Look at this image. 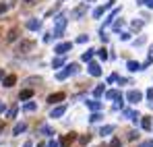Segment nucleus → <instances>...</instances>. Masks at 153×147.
Instances as JSON below:
<instances>
[{
    "label": "nucleus",
    "mask_w": 153,
    "mask_h": 147,
    "mask_svg": "<svg viewBox=\"0 0 153 147\" xmlns=\"http://www.w3.org/2000/svg\"><path fill=\"white\" fill-rule=\"evenodd\" d=\"M33 48H35V42L33 40H21L19 46H17V54H29Z\"/></svg>",
    "instance_id": "obj_2"
},
{
    "label": "nucleus",
    "mask_w": 153,
    "mask_h": 147,
    "mask_svg": "<svg viewBox=\"0 0 153 147\" xmlns=\"http://www.w3.org/2000/svg\"><path fill=\"white\" fill-rule=\"evenodd\" d=\"M17 110H19V106H13V108L8 110V118H15V116H17Z\"/></svg>",
    "instance_id": "obj_32"
},
{
    "label": "nucleus",
    "mask_w": 153,
    "mask_h": 147,
    "mask_svg": "<svg viewBox=\"0 0 153 147\" xmlns=\"http://www.w3.org/2000/svg\"><path fill=\"white\" fill-rule=\"evenodd\" d=\"M17 37H19V29H17V27H13V29L8 31V35H6V42H15Z\"/></svg>",
    "instance_id": "obj_18"
},
{
    "label": "nucleus",
    "mask_w": 153,
    "mask_h": 147,
    "mask_svg": "<svg viewBox=\"0 0 153 147\" xmlns=\"http://www.w3.org/2000/svg\"><path fill=\"white\" fill-rule=\"evenodd\" d=\"M89 120H91V122H100V120H102V114H100V112H93Z\"/></svg>",
    "instance_id": "obj_29"
},
{
    "label": "nucleus",
    "mask_w": 153,
    "mask_h": 147,
    "mask_svg": "<svg viewBox=\"0 0 153 147\" xmlns=\"http://www.w3.org/2000/svg\"><path fill=\"white\" fill-rule=\"evenodd\" d=\"M93 52H97V50H87V52H83V54H81V60H83V62H91Z\"/></svg>",
    "instance_id": "obj_19"
},
{
    "label": "nucleus",
    "mask_w": 153,
    "mask_h": 147,
    "mask_svg": "<svg viewBox=\"0 0 153 147\" xmlns=\"http://www.w3.org/2000/svg\"><path fill=\"white\" fill-rule=\"evenodd\" d=\"M62 64H64V58H62V56H58V58L52 60V66H54V69H60Z\"/></svg>",
    "instance_id": "obj_24"
},
{
    "label": "nucleus",
    "mask_w": 153,
    "mask_h": 147,
    "mask_svg": "<svg viewBox=\"0 0 153 147\" xmlns=\"http://www.w3.org/2000/svg\"><path fill=\"white\" fill-rule=\"evenodd\" d=\"M139 147H153V141H145V143H141Z\"/></svg>",
    "instance_id": "obj_46"
},
{
    "label": "nucleus",
    "mask_w": 153,
    "mask_h": 147,
    "mask_svg": "<svg viewBox=\"0 0 153 147\" xmlns=\"http://www.w3.org/2000/svg\"><path fill=\"white\" fill-rule=\"evenodd\" d=\"M66 69L71 71V75H76V73H79V64H76V62H73V64H68Z\"/></svg>",
    "instance_id": "obj_28"
},
{
    "label": "nucleus",
    "mask_w": 153,
    "mask_h": 147,
    "mask_svg": "<svg viewBox=\"0 0 153 147\" xmlns=\"http://www.w3.org/2000/svg\"><path fill=\"white\" fill-rule=\"evenodd\" d=\"M118 15H120V8H114V10H112V13L108 15V19L103 21V27H108V25H110V23H114V19H116ZM103 27H102V29H103Z\"/></svg>",
    "instance_id": "obj_10"
},
{
    "label": "nucleus",
    "mask_w": 153,
    "mask_h": 147,
    "mask_svg": "<svg viewBox=\"0 0 153 147\" xmlns=\"http://www.w3.org/2000/svg\"><path fill=\"white\" fill-rule=\"evenodd\" d=\"M85 13H87V2H83V4H79V6H76L75 10L71 13V19H81Z\"/></svg>",
    "instance_id": "obj_5"
},
{
    "label": "nucleus",
    "mask_w": 153,
    "mask_h": 147,
    "mask_svg": "<svg viewBox=\"0 0 153 147\" xmlns=\"http://www.w3.org/2000/svg\"><path fill=\"white\" fill-rule=\"evenodd\" d=\"M37 147H48V143H39V145H37Z\"/></svg>",
    "instance_id": "obj_52"
},
{
    "label": "nucleus",
    "mask_w": 153,
    "mask_h": 147,
    "mask_svg": "<svg viewBox=\"0 0 153 147\" xmlns=\"http://www.w3.org/2000/svg\"><path fill=\"white\" fill-rule=\"evenodd\" d=\"M27 131V124L25 122H17L15 124V128H13V135L17 137V135H21V133H25Z\"/></svg>",
    "instance_id": "obj_16"
},
{
    "label": "nucleus",
    "mask_w": 153,
    "mask_h": 147,
    "mask_svg": "<svg viewBox=\"0 0 153 147\" xmlns=\"http://www.w3.org/2000/svg\"><path fill=\"white\" fill-rule=\"evenodd\" d=\"M120 40H122V42H128V40H130V33H120Z\"/></svg>",
    "instance_id": "obj_41"
},
{
    "label": "nucleus",
    "mask_w": 153,
    "mask_h": 147,
    "mask_svg": "<svg viewBox=\"0 0 153 147\" xmlns=\"http://www.w3.org/2000/svg\"><path fill=\"white\" fill-rule=\"evenodd\" d=\"M141 27H143V21H132V29H137V31H139Z\"/></svg>",
    "instance_id": "obj_39"
},
{
    "label": "nucleus",
    "mask_w": 153,
    "mask_h": 147,
    "mask_svg": "<svg viewBox=\"0 0 153 147\" xmlns=\"http://www.w3.org/2000/svg\"><path fill=\"white\" fill-rule=\"evenodd\" d=\"M143 44H145V35H141V37L134 42V46H143Z\"/></svg>",
    "instance_id": "obj_40"
},
{
    "label": "nucleus",
    "mask_w": 153,
    "mask_h": 147,
    "mask_svg": "<svg viewBox=\"0 0 153 147\" xmlns=\"http://www.w3.org/2000/svg\"><path fill=\"white\" fill-rule=\"evenodd\" d=\"M124 99V98H122ZM122 99H116V104H114V110H122V108H124V101H122Z\"/></svg>",
    "instance_id": "obj_34"
},
{
    "label": "nucleus",
    "mask_w": 153,
    "mask_h": 147,
    "mask_svg": "<svg viewBox=\"0 0 153 147\" xmlns=\"http://www.w3.org/2000/svg\"><path fill=\"white\" fill-rule=\"evenodd\" d=\"M66 23H68V19H66L64 15H58V17L54 19V31H52V35H54V37H62V33H64V29H66Z\"/></svg>",
    "instance_id": "obj_1"
},
{
    "label": "nucleus",
    "mask_w": 153,
    "mask_h": 147,
    "mask_svg": "<svg viewBox=\"0 0 153 147\" xmlns=\"http://www.w3.org/2000/svg\"><path fill=\"white\" fill-rule=\"evenodd\" d=\"M79 141H81V145H87V143L91 141V135H83V137H81Z\"/></svg>",
    "instance_id": "obj_33"
},
{
    "label": "nucleus",
    "mask_w": 153,
    "mask_h": 147,
    "mask_svg": "<svg viewBox=\"0 0 153 147\" xmlns=\"http://www.w3.org/2000/svg\"><path fill=\"white\" fill-rule=\"evenodd\" d=\"M97 56H100L102 60H105V58H108V50H105V48H100V50H97Z\"/></svg>",
    "instance_id": "obj_30"
},
{
    "label": "nucleus",
    "mask_w": 153,
    "mask_h": 147,
    "mask_svg": "<svg viewBox=\"0 0 153 147\" xmlns=\"http://www.w3.org/2000/svg\"><path fill=\"white\" fill-rule=\"evenodd\" d=\"M23 147H33V143H31V141H25V143H23Z\"/></svg>",
    "instance_id": "obj_49"
},
{
    "label": "nucleus",
    "mask_w": 153,
    "mask_h": 147,
    "mask_svg": "<svg viewBox=\"0 0 153 147\" xmlns=\"http://www.w3.org/2000/svg\"><path fill=\"white\" fill-rule=\"evenodd\" d=\"M145 4H147L149 8H153V0H145Z\"/></svg>",
    "instance_id": "obj_48"
},
{
    "label": "nucleus",
    "mask_w": 153,
    "mask_h": 147,
    "mask_svg": "<svg viewBox=\"0 0 153 147\" xmlns=\"http://www.w3.org/2000/svg\"><path fill=\"white\" fill-rule=\"evenodd\" d=\"M100 37H102V42H108V35L103 33V29H102V33H100Z\"/></svg>",
    "instance_id": "obj_47"
},
{
    "label": "nucleus",
    "mask_w": 153,
    "mask_h": 147,
    "mask_svg": "<svg viewBox=\"0 0 153 147\" xmlns=\"http://www.w3.org/2000/svg\"><path fill=\"white\" fill-rule=\"evenodd\" d=\"M39 131H42L44 135H48V137H52V135H54V128H50V126H46V124H44V126H42Z\"/></svg>",
    "instance_id": "obj_26"
},
{
    "label": "nucleus",
    "mask_w": 153,
    "mask_h": 147,
    "mask_svg": "<svg viewBox=\"0 0 153 147\" xmlns=\"http://www.w3.org/2000/svg\"><path fill=\"white\" fill-rule=\"evenodd\" d=\"M68 75H71V71H68V69H64V71H60V73L56 75V77H58V79H60V81H64V79H66V77H68Z\"/></svg>",
    "instance_id": "obj_27"
},
{
    "label": "nucleus",
    "mask_w": 153,
    "mask_h": 147,
    "mask_svg": "<svg viewBox=\"0 0 153 147\" xmlns=\"http://www.w3.org/2000/svg\"><path fill=\"white\" fill-rule=\"evenodd\" d=\"M27 2H31V0H27Z\"/></svg>",
    "instance_id": "obj_56"
},
{
    "label": "nucleus",
    "mask_w": 153,
    "mask_h": 147,
    "mask_svg": "<svg viewBox=\"0 0 153 147\" xmlns=\"http://www.w3.org/2000/svg\"><path fill=\"white\" fill-rule=\"evenodd\" d=\"M116 81H120V79H118V75L114 73V75H110V77H108V83H116Z\"/></svg>",
    "instance_id": "obj_37"
},
{
    "label": "nucleus",
    "mask_w": 153,
    "mask_h": 147,
    "mask_svg": "<svg viewBox=\"0 0 153 147\" xmlns=\"http://www.w3.org/2000/svg\"><path fill=\"white\" fill-rule=\"evenodd\" d=\"M48 147H62V145H60V143H58V141H54V139H52L50 143H48Z\"/></svg>",
    "instance_id": "obj_43"
},
{
    "label": "nucleus",
    "mask_w": 153,
    "mask_h": 147,
    "mask_svg": "<svg viewBox=\"0 0 153 147\" xmlns=\"http://www.w3.org/2000/svg\"><path fill=\"white\" fill-rule=\"evenodd\" d=\"M2 79H4V71L0 69V81H2Z\"/></svg>",
    "instance_id": "obj_50"
},
{
    "label": "nucleus",
    "mask_w": 153,
    "mask_h": 147,
    "mask_svg": "<svg viewBox=\"0 0 153 147\" xmlns=\"http://www.w3.org/2000/svg\"><path fill=\"white\" fill-rule=\"evenodd\" d=\"M93 96H95V98L103 96V85H100V87H95V89H93Z\"/></svg>",
    "instance_id": "obj_31"
},
{
    "label": "nucleus",
    "mask_w": 153,
    "mask_h": 147,
    "mask_svg": "<svg viewBox=\"0 0 153 147\" xmlns=\"http://www.w3.org/2000/svg\"><path fill=\"white\" fill-rule=\"evenodd\" d=\"M87 108L91 110V112H100L102 110V101L95 98V99H87Z\"/></svg>",
    "instance_id": "obj_7"
},
{
    "label": "nucleus",
    "mask_w": 153,
    "mask_h": 147,
    "mask_svg": "<svg viewBox=\"0 0 153 147\" xmlns=\"http://www.w3.org/2000/svg\"><path fill=\"white\" fill-rule=\"evenodd\" d=\"M64 99V93H52V96H48V104H58V101H62Z\"/></svg>",
    "instance_id": "obj_14"
},
{
    "label": "nucleus",
    "mask_w": 153,
    "mask_h": 147,
    "mask_svg": "<svg viewBox=\"0 0 153 147\" xmlns=\"http://www.w3.org/2000/svg\"><path fill=\"white\" fill-rule=\"evenodd\" d=\"M114 131H116V126H114V124H108V126H103L102 131H100V135L105 137V135H110V133H114Z\"/></svg>",
    "instance_id": "obj_21"
},
{
    "label": "nucleus",
    "mask_w": 153,
    "mask_h": 147,
    "mask_svg": "<svg viewBox=\"0 0 153 147\" xmlns=\"http://www.w3.org/2000/svg\"><path fill=\"white\" fill-rule=\"evenodd\" d=\"M141 126H143V131H151V120L143 116V118H141Z\"/></svg>",
    "instance_id": "obj_23"
},
{
    "label": "nucleus",
    "mask_w": 153,
    "mask_h": 147,
    "mask_svg": "<svg viewBox=\"0 0 153 147\" xmlns=\"http://www.w3.org/2000/svg\"><path fill=\"white\" fill-rule=\"evenodd\" d=\"M89 2H93V0H89Z\"/></svg>",
    "instance_id": "obj_58"
},
{
    "label": "nucleus",
    "mask_w": 153,
    "mask_h": 147,
    "mask_svg": "<svg viewBox=\"0 0 153 147\" xmlns=\"http://www.w3.org/2000/svg\"><path fill=\"white\" fill-rule=\"evenodd\" d=\"M60 2H64V0H60Z\"/></svg>",
    "instance_id": "obj_57"
},
{
    "label": "nucleus",
    "mask_w": 153,
    "mask_h": 147,
    "mask_svg": "<svg viewBox=\"0 0 153 147\" xmlns=\"http://www.w3.org/2000/svg\"><path fill=\"white\" fill-rule=\"evenodd\" d=\"M75 141H76V135H75V133H68V135H64V137L60 139V145H62V147H68L71 143H75Z\"/></svg>",
    "instance_id": "obj_6"
},
{
    "label": "nucleus",
    "mask_w": 153,
    "mask_h": 147,
    "mask_svg": "<svg viewBox=\"0 0 153 147\" xmlns=\"http://www.w3.org/2000/svg\"><path fill=\"white\" fill-rule=\"evenodd\" d=\"M73 50V42H64V44H58L56 48H54V52L58 54V56H64L66 52H71Z\"/></svg>",
    "instance_id": "obj_3"
},
{
    "label": "nucleus",
    "mask_w": 153,
    "mask_h": 147,
    "mask_svg": "<svg viewBox=\"0 0 153 147\" xmlns=\"http://www.w3.org/2000/svg\"><path fill=\"white\" fill-rule=\"evenodd\" d=\"M27 29H31V31H39L42 29V21L39 19H27Z\"/></svg>",
    "instance_id": "obj_8"
},
{
    "label": "nucleus",
    "mask_w": 153,
    "mask_h": 147,
    "mask_svg": "<svg viewBox=\"0 0 153 147\" xmlns=\"http://www.w3.org/2000/svg\"><path fill=\"white\" fill-rule=\"evenodd\" d=\"M89 75H91V77H100V75H102V69H100L97 62H89Z\"/></svg>",
    "instance_id": "obj_12"
},
{
    "label": "nucleus",
    "mask_w": 153,
    "mask_h": 147,
    "mask_svg": "<svg viewBox=\"0 0 153 147\" xmlns=\"http://www.w3.org/2000/svg\"><path fill=\"white\" fill-rule=\"evenodd\" d=\"M35 108H37V104H35V101H27L25 106H23V110H25V112H33Z\"/></svg>",
    "instance_id": "obj_25"
},
{
    "label": "nucleus",
    "mask_w": 153,
    "mask_h": 147,
    "mask_svg": "<svg viewBox=\"0 0 153 147\" xmlns=\"http://www.w3.org/2000/svg\"><path fill=\"white\" fill-rule=\"evenodd\" d=\"M2 131H4V124H0V133H2Z\"/></svg>",
    "instance_id": "obj_53"
},
{
    "label": "nucleus",
    "mask_w": 153,
    "mask_h": 147,
    "mask_svg": "<svg viewBox=\"0 0 153 147\" xmlns=\"http://www.w3.org/2000/svg\"><path fill=\"white\" fill-rule=\"evenodd\" d=\"M149 106H151V108H153V101H151V104H149Z\"/></svg>",
    "instance_id": "obj_54"
},
{
    "label": "nucleus",
    "mask_w": 153,
    "mask_h": 147,
    "mask_svg": "<svg viewBox=\"0 0 153 147\" xmlns=\"http://www.w3.org/2000/svg\"><path fill=\"white\" fill-rule=\"evenodd\" d=\"M15 83H17V77H15V75H8V77L2 79V85H4V87H13Z\"/></svg>",
    "instance_id": "obj_15"
},
{
    "label": "nucleus",
    "mask_w": 153,
    "mask_h": 147,
    "mask_svg": "<svg viewBox=\"0 0 153 147\" xmlns=\"http://www.w3.org/2000/svg\"><path fill=\"white\" fill-rule=\"evenodd\" d=\"M110 147H122V141L120 139H112L110 141Z\"/></svg>",
    "instance_id": "obj_35"
},
{
    "label": "nucleus",
    "mask_w": 153,
    "mask_h": 147,
    "mask_svg": "<svg viewBox=\"0 0 153 147\" xmlns=\"http://www.w3.org/2000/svg\"><path fill=\"white\" fill-rule=\"evenodd\" d=\"M0 112H4V104L2 101H0Z\"/></svg>",
    "instance_id": "obj_51"
},
{
    "label": "nucleus",
    "mask_w": 153,
    "mask_h": 147,
    "mask_svg": "<svg viewBox=\"0 0 153 147\" xmlns=\"http://www.w3.org/2000/svg\"><path fill=\"white\" fill-rule=\"evenodd\" d=\"M128 139L134 141V139H137V131H130V133H128Z\"/></svg>",
    "instance_id": "obj_42"
},
{
    "label": "nucleus",
    "mask_w": 153,
    "mask_h": 147,
    "mask_svg": "<svg viewBox=\"0 0 153 147\" xmlns=\"http://www.w3.org/2000/svg\"><path fill=\"white\" fill-rule=\"evenodd\" d=\"M105 98H108V99H122L124 96H122L118 89H112V91H108V93H105Z\"/></svg>",
    "instance_id": "obj_17"
},
{
    "label": "nucleus",
    "mask_w": 153,
    "mask_h": 147,
    "mask_svg": "<svg viewBox=\"0 0 153 147\" xmlns=\"http://www.w3.org/2000/svg\"><path fill=\"white\" fill-rule=\"evenodd\" d=\"M64 112H66V106H58L50 112V118H60V116H64Z\"/></svg>",
    "instance_id": "obj_9"
},
{
    "label": "nucleus",
    "mask_w": 153,
    "mask_h": 147,
    "mask_svg": "<svg viewBox=\"0 0 153 147\" xmlns=\"http://www.w3.org/2000/svg\"><path fill=\"white\" fill-rule=\"evenodd\" d=\"M151 54H153V46H151Z\"/></svg>",
    "instance_id": "obj_55"
},
{
    "label": "nucleus",
    "mask_w": 153,
    "mask_h": 147,
    "mask_svg": "<svg viewBox=\"0 0 153 147\" xmlns=\"http://www.w3.org/2000/svg\"><path fill=\"white\" fill-rule=\"evenodd\" d=\"M122 27H124V21H116V23H114V29H116V31H120Z\"/></svg>",
    "instance_id": "obj_38"
},
{
    "label": "nucleus",
    "mask_w": 153,
    "mask_h": 147,
    "mask_svg": "<svg viewBox=\"0 0 153 147\" xmlns=\"http://www.w3.org/2000/svg\"><path fill=\"white\" fill-rule=\"evenodd\" d=\"M31 96H33V91H31V89H23V91L19 93V99H21V101H25V99H29Z\"/></svg>",
    "instance_id": "obj_22"
},
{
    "label": "nucleus",
    "mask_w": 153,
    "mask_h": 147,
    "mask_svg": "<svg viewBox=\"0 0 153 147\" xmlns=\"http://www.w3.org/2000/svg\"><path fill=\"white\" fill-rule=\"evenodd\" d=\"M76 42H79V44H85V42H89V35H79Z\"/></svg>",
    "instance_id": "obj_36"
},
{
    "label": "nucleus",
    "mask_w": 153,
    "mask_h": 147,
    "mask_svg": "<svg viewBox=\"0 0 153 147\" xmlns=\"http://www.w3.org/2000/svg\"><path fill=\"white\" fill-rule=\"evenodd\" d=\"M124 116H126L128 120H132V122H137V120L143 118V116H141L139 112H134V110H124Z\"/></svg>",
    "instance_id": "obj_11"
},
{
    "label": "nucleus",
    "mask_w": 153,
    "mask_h": 147,
    "mask_svg": "<svg viewBox=\"0 0 153 147\" xmlns=\"http://www.w3.org/2000/svg\"><path fill=\"white\" fill-rule=\"evenodd\" d=\"M126 66H128V71H130V73H137V71H141V69H143V64H141V62H134V60H128Z\"/></svg>",
    "instance_id": "obj_13"
},
{
    "label": "nucleus",
    "mask_w": 153,
    "mask_h": 147,
    "mask_svg": "<svg viewBox=\"0 0 153 147\" xmlns=\"http://www.w3.org/2000/svg\"><path fill=\"white\" fill-rule=\"evenodd\" d=\"M6 8H8V6H6L4 2H0V15H2V13H6Z\"/></svg>",
    "instance_id": "obj_44"
},
{
    "label": "nucleus",
    "mask_w": 153,
    "mask_h": 147,
    "mask_svg": "<svg viewBox=\"0 0 153 147\" xmlns=\"http://www.w3.org/2000/svg\"><path fill=\"white\" fill-rule=\"evenodd\" d=\"M105 10H108V6H105V4H103V6H97V8L93 10V19H100V17H102Z\"/></svg>",
    "instance_id": "obj_20"
},
{
    "label": "nucleus",
    "mask_w": 153,
    "mask_h": 147,
    "mask_svg": "<svg viewBox=\"0 0 153 147\" xmlns=\"http://www.w3.org/2000/svg\"><path fill=\"white\" fill-rule=\"evenodd\" d=\"M147 98L153 101V87H149V89H147Z\"/></svg>",
    "instance_id": "obj_45"
},
{
    "label": "nucleus",
    "mask_w": 153,
    "mask_h": 147,
    "mask_svg": "<svg viewBox=\"0 0 153 147\" xmlns=\"http://www.w3.org/2000/svg\"><path fill=\"white\" fill-rule=\"evenodd\" d=\"M126 99L130 101V104H139V101L143 99V93H141L139 89H130V91L126 93Z\"/></svg>",
    "instance_id": "obj_4"
}]
</instances>
